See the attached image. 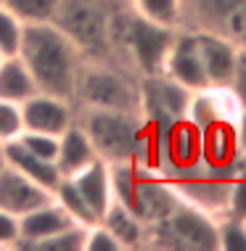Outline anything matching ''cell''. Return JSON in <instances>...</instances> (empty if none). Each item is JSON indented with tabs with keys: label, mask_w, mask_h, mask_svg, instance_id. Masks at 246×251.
<instances>
[{
	"label": "cell",
	"mask_w": 246,
	"mask_h": 251,
	"mask_svg": "<svg viewBox=\"0 0 246 251\" xmlns=\"http://www.w3.org/2000/svg\"><path fill=\"white\" fill-rule=\"evenodd\" d=\"M22 37H24V22L13 16L5 5H0V53L3 56H19Z\"/></svg>",
	"instance_id": "obj_24"
},
{
	"label": "cell",
	"mask_w": 246,
	"mask_h": 251,
	"mask_svg": "<svg viewBox=\"0 0 246 251\" xmlns=\"http://www.w3.org/2000/svg\"><path fill=\"white\" fill-rule=\"evenodd\" d=\"M22 243V227H19V217L0 209V251H13Z\"/></svg>",
	"instance_id": "obj_29"
},
{
	"label": "cell",
	"mask_w": 246,
	"mask_h": 251,
	"mask_svg": "<svg viewBox=\"0 0 246 251\" xmlns=\"http://www.w3.org/2000/svg\"><path fill=\"white\" fill-rule=\"evenodd\" d=\"M3 58H5V56H3V53H0V61H3Z\"/></svg>",
	"instance_id": "obj_33"
},
{
	"label": "cell",
	"mask_w": 246,
	"mask_h": 251,
	"mask_svg": "<svg viewBox=\"0 0 246 251\" xmlns=\"http://www.w3.org/2000/svg\"><path fill=\"white\" fill-rule=\"evenodd\" d=\"M82 251H122V246L104 222H93L85 227V249Z\"/></svg>",
	"instance_id": "obj_28"
},
{
	"label": "cell",
	"mask_w": 246,
	"mask_h": 251,
	"mask_svg": "<svg viewBox=\"0 0 246 251\" xmlns=\"http://www.w3.org/2000/svg\"><path fill=\"white\" fill-rule=\"evenodd\" d=\"M0 5H5L24 24H43L53 22L58 0H0Z\"/></svg>",
	"instance_id": "obj_22"
},
{
	"label": "cell",
	"mask_w": 246,
	"mask_h": 251,
	"mask_svg": "<svg viewBox=\"0 0 246 251\" xmlns=\"http://www.w3.org/2000/svg\"><path fill=\"white\" fill-rule=\"evenodd\" d=\"M82 249H85V225H72L32 246V251H82Z\"/></svg>",
	"instance_id": "obj_25"
},
{
	"label": "cell",
	"mask_w": 246,
	"mask_h": 251,
	"mask_svg": "<svg viewBox=\"0 0 246 251\" xmlns=\"http://www.w3.org/2000/svg\"><path fill=\"white\" fill-rule=\"evenodd\" d=\"M217 251H246V220L217 217Z\"/></svg>",
	"instance_id": "obj_23"
},
{
	"label": "cell",
	"mask_w": 246,
	"mask_h": 251,
	"mask_svg": "<svg viewBox=\"0 0 246 251\" xmlns=\"http://www.w3.org/2000/svg\"><path fill=\"white\" fill-rule=\"evenodd\" d=\"M32 93H37V85L27 64L19 56H5L0 61V100L24 103Z\"/></svg>",
	"instance_id": "obj_19"
},
{
	"label": "cell",
	"mask_w": 246,
	"mask_h": 251,
	"mask_svg": "<svg viewBox=\"0 0 246 251\" xmlns=\"http://www.w3.org/2000/svg\"><path fill=\"white\" fill-rule=\"evenodd\" d=\"M77 122L106 164L154 167V143L143 114L77 106Z\"/></svg>",
	"instance_id": "obj_2"
},
{
	"label": "cell",
	"mask_w": 246,
	"mask_h": 251,
	"mask_svg": "<svg viewBox=\"0 0 246 251\" xmlns=\"http://www.w3.org/2000/svg\"><path fill=\"white\" fill-rule=\"evenodd\" d=\"M130 8L159 26L180 29V0H130Z\"/></svg>",
	"instance_id": "obj_20"
},
{
	"label": "cell",
	"mask_w": 246,
	"mask_h": 251,
	"mask_svg": "<svg viewBox=\"0 0 246 251\" xmlns=\"http://www.w3.org/2000/svg\"><path fill=\"white\" fill-rule=\"evenodd\" d=\"M22 117H24V130L61 135L77 119V106L69 98L37 90L22 103Z\"/></svg>",
	"instance_id": "obj_9"
},
{
	"label": "cell",
	"mask_w": 246,
	"mask_h": 251,
	"mask_svg": "<svg viewBox=\"0 0 246 251\" xmlns=\"http://www.w3.org/2000/svg\"><path fill=\"white\" fill-rule=\"evenodd\" d=\"M175 32L177 29L143 19L130 8V3H125L111 13V58L125 64L138 77H156L164 72Z\"/></svg>",
	"instance_id": "obj_3"
},
{
	"label": "cell",
	"mask_w": 246,
	"mask_h": 251,
	"mask_svg": "<svg viewBox=\"0 0 246 251\" xmlns=\"http://www.w3.org/2000/svg\"><path fill=\"white\" fill-rule=\"evenodd\" d=\"M19 58L27 64L37 90L74 100L82 53L53 22L24 24Z\"/></svg>",
	"instance_id": "obj_1"
},
{
	"label": "cell",
	"mask_w": 246,
	"mask_h": 251,
	"mask_svg": "<svg viewBox=\"0 0 246 251\" xmlns=\"http://www.w3.org/2000/svg\"><path fill=\"white\" fill-rule=\"evenodd\" d=\"M117 3H130V0H117Z\"/></svg>",
	"instance_id": "obj_32"
},
{
	"label": "cell",
	"mask_w": 246,
	"mask_h": 251,
	"mask_svg": "<svg viewBox=\"0 0 246 251\" xmlns=\"http://www.w3.org/2000/svg\"><path fill=\"white\" fill-rule=\"evenodd\" d=\"M19 143H22L29 153L40 156V159H48L56 164V151H58V135H48V132H32L24 130L19 135Z\"/></svg>",
	"instance_id": "obj_26"
},
{
	"label": "cell",
	"mask_w": 246,
	"mask_h": 251,
	"mask_svg": "<svg viewBox=\"0 0 246 251\" xmlns=\"http://www.w3.org/2000/svg\"><path fill=\"white\" fill-rule=\"evenodd\" d=\"M104 225L111 230V235L119 241L122 251H135V249H146V222L138 214H133L125 203H119L114 199L109 203V209L101 214Z\"/></svg>",
	"instance_id": "obj_17"
},
{
	"label": "cell",
	"mask_w": 246,
	"mask_h": 251,
	"mask_svg": "<svg viewBox=\"0 0 246 251\" xmlns=\"http://www.w3.org/2000/svg\"><path fill=\"white\" fill-rule=\"evenodd\" d=\"M24 132V117H22V103L13 100H0V140L11 143Z\"/></svg>",
	"instance_id": "obj_27"
},
{
	"label": "cell",
	"mask_w": 246,
	"mask_h": 251,
	"mask_svg": "<svg viewBox=\"0 0 246 251\" xmlns=\"http://www.w3.org/2000/svg\"><path fill=\"white\" fill-rule=\"evenodd\" d=\"M244 148L238 140V130L230 122H217L201 132V156L204 164L215 169H236L244 159Z\"/></svg>",
	"instance_id": "obj_14"
},
{
	"label": "cell",
	"mask_w": 246,
	"mask_h": 251,
	"mask_svg": "<svg viewBox=\"0 0 246 251\" xmlns=\"http://www.w3.org/2000/svg\"><path fill=\"white\" fill-rule=\"evenodd\" d=\"M228 90L236 96V100L246 108V50L238 53V61H236V69H233V77L228 82Z\"/></svg>",
	"instance_id": "obj_30"
},
{
	"label": "cell",
	"mask_w": 246,
	"mask_h": 251,
	"mask_svg": "<svg viewBox=\"0 0 246 251\" xmlns=\"http://www.w3.org/2000/svg\"><path fill=\"white\" fill-rule=\"evenodd\" d=\"M162 74H167L169 79L180 82L188 90H204V87H209L207 74H204V66H201V56H199V43H196L193 32H188V29L175 32V43L167 53Z\"/></svg>",
	"instance_id": "obj_10"
},
{
	"label": "cell",
	"mask_w": 246,
	"mask_h": 251,
	"mask_svg": "<svg viewBox=\"0 0 246 251\" xmlns=\"http://www.w3.org/2000/svg\"><path fill=\"white\" fill-rule=\"evenodd\" d=\"M5 164L13 167L16 172H22L24 177H29L32 182H37L40 188H45V191H51V193L56 191V185L61 180V175H58V169H56L53 161L29 153L19 140L5 143Z\"/></svg>",
	"instance_id": "obj_18"
},
{
	"label": "cell",
	"mask_w": 246,
	"mask_h": 251,
	"mask_svg": "<svg viewBox=\"0 0 246 251\" xmlns=\"http://www.w3.org/2000/svg\"><path fill=\"white\" fill-rule=\"evenodd\" d=\"M74 106L140 114V77L114 58H82Z\"/></svg>",
	"instance_id": "obj_4"
},
{
	"label": "cell",
	"mask_w": 246,
	"mask_h": 251,
	"mask_svg": "<svg viewBox=\"0 0 246 251\" xmlns=\"http://www.w3.org/2000/svg\"><path fill=\"white\" fill-rule=\"evenodd\" d=\"M53 199H56L61 206L66 209V212L72 214V220L74 222H80V225H93V222H98V217H95L90 212V206L85 203V199L80 196V191L74 188V182L69 177H61L58 180V185H56V191H53Z\"/></svg>",
	"instance_id": "obj_21"
},
{
	"label": "cell",
	"mask_w": 246,
	"mask_h": 251,
	"mask_svg": "<svg viewBox=\"0 0 246 251\" xmlns=\"http://www.w3.org/2000/svg\"><path fill=\"white\" fill-rule=\"evenodd\" d=\"M72 225H80V222H74L72 214L56 199H51V201L40 203L37 209L19 217V227H22V243H19V249L32 251L35 243H40L43 238H51V235H56Z\"/></svg>",
	"instance_id": "obj_12"
},
{
	"label": "cell",
	"mask_w": 246,
	"mask_h": 251,
	"mask_svg": "<svg viewBox=\"0 0 246 251\" xmlns=\"http://www.w3.org/2000/svg\"><path fill=\"white\" fill-rule=\"evenodd\" d=\"M193 35H196V43H199V56H201V66L209 87H228L238 53L244 48H238L230 40H222L217 35H207V32H193Z\"/></svg>",
	"instance_id": "obj_11"
},
{
	"label": "cell",
	"mask_w": 246,
	"mask_h": 251,
	"mask_svg": "<svg viewBox=\"0 0 246 251\" xmlns=\"http://www.w3.org/2000/svg\"><path fill=\"white\" fill-rule=\"evenodd\" d=\"M233 172L236 169H215V167L199 164V167L183 169V172H172L167 177L180 201H186L212 217H222Z\"/></svg>",
	"instance_id": "obj_8"
},
{
	"label": "cell",
	"mask_w": 246,
	"mask_h": 251,
	"mask_svg": "<svg viewBox=\"0 0 246 251\" xmlns=\"http://www.w3.org/2000/svg\"><path fill=\"white\" fill-rule=\"evenodd\" d=\"M146 249L217 251V217L180 201L167 217L146 225Z\"/></svg>",
	"instance_id": "obj_6"
},
{
	"label": "cell",
	"mask_w": 246,
	"mask_h": 251,
	"mask_svg": "<svg viewBox=\"0 0 246 251\" xmlns=\"http://www.w3.org/2000/svg\"><path fill=\"white\" fill-rule=\"evenodd\" d=\"M117 0H58L53 24L80 48L82 58H111V13Z\"/></svg>",
	"instance_id": "obj_5"
},
{
	"label": "cell",
	"mask_w": 246,
	"mask_h": 251,
	"mask_svg": "<svg viewBox=\"0 0 246 251\" xmlns=\"http://www.w3.org/2000/svg\"><path fill=\"white\" fill-rule=\"evenodd\" d=\"M5 167V143L0 140V169Z\"/></svg>",
	"instance_id": "obj_31"
},
{
	"label": "cell",
	"mask_w": 246,
	"mask_h": 251,
	"mask_svg": "<svg viewBox=\"0 0 246 251\" xmlns=\"http://www.w3.org/2000/svg\"><path fill=\"white\" fill-rule=\"evenodd\" d=\"M53 193L40 188L37 182H32L29 177H24L22 172H16L13 167L5 164L0 169V209L22 217L32 209H37L40 203L51 201Z\"/></svg>",
	"instance_id": "obj_13"
},
{
	"label": "cell",
	"mask_w": 246,
	"mask_h": 251,
	"mask_svg": "<svg viewBox=\"0 0 246 251\" xmlns=\"http://www.w3.org/2000/svg\"><path fill=\"white\" fill-rule=\"evenodd\" d=\"M180 29L217 35L246 50V0H180Z\"/></svg>",
	"instance_id": "obj_7"
},
{
	"label": "cell",
	"mask_w": 246,
	"mask_h": 251,
	"mask_svg": "<svg viewBox=\"0 0 246 251\" xmlns=\"http://www.w3.org/2000/svg\"><path fill=\"white\" fill-rule=\"evenodd\" d=\"M85 203L90 206V212L101 220V214L109 209V203L114 201V185H111V164H106L104 159H95L93 164L80 169L77 175L69 177Z\"/></svg>",
	"instance_id": "obj_15"
},
{
	"label": "cell",
	"mask_w": 246,
	"mask_h": 251,
	"mask_svg": "<svg viewBox=\"0 0 246 251\" xmlns=\"http://www.w3.org/2000/svg\"><path fill=\"white\" fill-rule=\"evenodd\" d=\"M98 159L95 148L87 138V132L80 127V122L74 119L64 132L58 135V151H56V169L61 177H72L80 169H85L87 164Z\"/></svg>",
	"instance_id": "obj_16"
}]
</instances>
